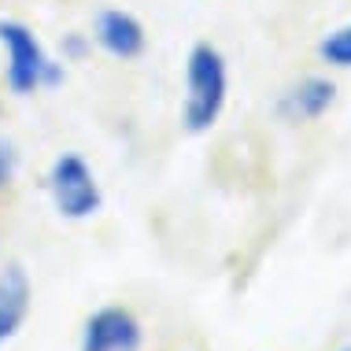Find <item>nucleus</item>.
<instances>
[{"label": "nucleus", "instance_id": "obj_1", "mask_svg": "<svg viewBox=\"0 0 351 351\" xmlns=\"http://www.w3.org/2000/svg\"><path fill=\"white\" fill-rule=\"evenodd\" d=\"M230 93V74H226V56L215 45H193L185 60V104H182V126L189 134H207L226 108Z\"/></svg>", "mask_w": 351, "mask_h": 351}, {"label": "nucleus", "instance_id": "obj_2", "mask_svg": "<svg viewBox=\"0 0 351 351\" xmlns=\"http://www.w3.org/2000/svg\"><path fill=\"white\" fill-rule=\"evenodd\" d=\"M0 45L8 52V89L15 97H30L37 89H60L67 78L63 63L49 60L45 45L19 19H0Z\"/></svg>", "mask_w": 351, "mask_h": 351}, {"label": "nucleus", "instance_id": "obj_3", "mask_svg": "<svg viewBox=\"0 0 351 351\" xmlns=\"http://www.w3.org/2000/svg\"><path fill=\"white\" fill-rule=\"evenodd\" d=\"M49 193H52L56 211H60L63 218H71V222L93 218L104 207V193L97 185V174H93V167L85 163L82 156H74V152H63V156L52 163Z\"/></svg>", "mask_w": 351, "mask_h": 351}, {"label": "nucleus", "instance_id": "obj_4", "mask_svg": "<svg viewBox=\"0 0 351 351\" xmlns=\"http://www.w3.org/2000/svg\"><path fill=\"white\" fill-rule=\"evenodd\" d=\"M141 344L145 329L126 307H100L82 326V351H141Z\"/></svg>", "mask_w": 351, "mask_h": 351}, {"label": "nucleus", "instance_id": "obj_5", "mask_svg": "<svg viewBox=\"0 0 351 351\" xmlns=\"http://www.w3.org/2000/svg\"><path fill=\"white\" fill-rule=\"evenodd\" d=\"M97 45L115 60H137L148 45V34L137 15L122 12V8H108L97 15Z\"/></svg>", "mask_w": 351, "mask_h": 351}, {"label": "nucleus", "instance_id": "obj_6", "mask_svg": "<svg viewBox=\"0 0 351 351\" xmlns=\"http://www.w3.org/2000/svg\"><path fill=\"white\" fill-rule=\"evenodd\" d=\"M30 278H26V270L12 263V267H4L0 274V348L8 344V340H15V333L23 329L26 315H30Z\"/></svg>", "mask_w": 351, "mask_h": 351}, {"label": "nucleus", "instance_id": "obj_7", "mask_svg": "<svg viewBox=\"0 0 351 351\" xmlns=\"http://www.w3.org/2000/svg\"><path fill=\"white\" fill-rule=\"evenodd\" d=\"M337 100V85L329 78H318V74H311V78L296 82L289 93L281 97L278 111L289 122H311V119H322L329 108H333Z\"/></svg>", "mask_w": 351, "mask_h": 351}, {"label": "nucleus", "instance_id": "obj_8", "mask_svg": "<svg viewBox=\"0 0 351 351\" xmlns=\"http://www.w3.org/2000/svg\"><path fill=\"white\" fill-rule=\"evenodd\" d=\"M318 52H322V60L333 63V67H351V23L329 34L326 41L318 45Z\"/></svg>", "mask_w": 351, "mask_h": 351}, {"label": "nucleus", "instance_id": "obj_9", "mask_svg": "<svg viewBox=\"0 0 351 351\" xmlns=\"http://www.w3.org/2000/svg\"><path fill=\"white\" fill-rule=\"evenodd\" d=\"M12 178H15V152L8 141H0V193L12 185Z\"/></svg>", "mask_w": 351, "mask_h": 351}, {"label": "nucleus", "instance_id": "obj_10", "mask_svg": "<svg viewBox=\"0 0 351 351\" xmlns=\"http://www.w3.org/2000/svg\"><path fill=\"white\" fill-rule=\"evenodd\" d=\"M63 52H67L71 60H82V56L89 52V41H85V37H78V34H71L67 45H63Z\"/></svg>", "mask_w": 351, "mask_h": 351}, {"label": "nucleus", "instance_id": "obj_11", "mask_svg": "<svg viewBox=\"0 0 351 351\" xmlns=\"http://www.w3.org/2000/svg\"><path fill=\"white\" fill-rule=\"evenodd\" d=\"M344 351H351V348H344Z\"/></svg>", "mask_w": 351, "mask_h": 351}]
</instances>
